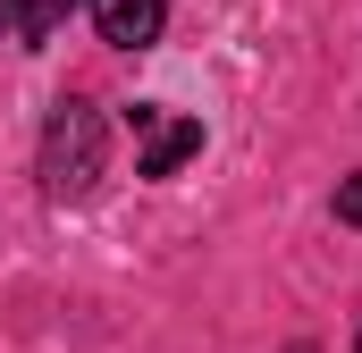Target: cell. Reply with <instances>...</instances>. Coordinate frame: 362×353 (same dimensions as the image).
Listing matches in <instances>:
<instances>
[{
    "label": "cell",
    "mask_w": 362,
    "mask_h": 353,
    "mask_svg": "<svg viewBox=\"0 0 362 353\" xmlns=\"http://www.w3.org/2000/svg\"><path fill=\"white\" fill-rule=\"evenodd\" d=\"M101 160H110V126H101V109L59 101L51 126H42V185H51L59 202H85L93 185H101Z\"/></svg>",
    "instance_id": "1"
},
{
    "label": "cell",
    "mask_w": 362,
    "mask_h": 353,
    "mask_svg": "<svg viewBox=\"0 0 362 353\" xmlns=\"http://www.w3.org/2000/svg\"><path fill=\"white\" fill-rule=\"evenodd\" d=\"M135 169L144 176H177L194 152H202V118H185V109H160V101H144L135 109Z\"/></svg>",
    "instance_id": "2"
},
{
    "label": "cell",
    "mask_w": 362,
    "mask_h": 353,
    "mask_svg": "<svg viewBox=\"0 0 362 353\" xmlns=\"http://www.w3.org/2000/svg\"><path fill=\"white\" fill-rule=\"evenodd\" d=\"M295 353H312V345H295Z\"/></svg>",
    "instance_id": "6"
},
{
    "label": "cell",
    "mask_w": 362,
    "mask_h": 353,
    "mask_svg": "<svg viewBox=\"0 0 362 353\" xmlns=\"http://www.w3.org/2000/svg\"><path fill=\"white\" fill-rule=\"evenodd\" d=\"M337 219H346V227H362V176H346V185H337Z\"/></svg>",
    "instance_id": "5"
},
{
    "label": "cell",
    "mask_w": 362,
    "mask_h": 353,
    "mask_svg": "<svg viewBox=\"0 0 362 353\" xmlns=\"http://www.w3.org/2000/svg\"><path fill=\"white\" fill-rule=\"evenodd\" d=\"M160 17H169V0H93V25H101V42H118V51L160 42Z\"/></svg>",
    "instance_id": "3"
},
{
    "label": "cell",
    "mask_w": 362,
    "mask_h": 353,
    "mask_svg": "<svg viewBox=\"0 0 362 353\" xmlns=\"http://www.w3.org/2000/svg\"><path fill=\"white\" fill-rule=\"evenodd\" d=\"M59 17H68V0H17V34H25V42H51Z\"/></svg>",
    "instance_id": "4"
},
{
    "label": "cell",
    "mask_w": 362,
    "mask_h": 353,
    "mask_svg": "<svg viewBox=\"0 0 362 353\" xmlns=\"http://www.w3.org/2000/svg\"><path fill=\"white\" fill-rule=\"evenodd\" d=\"M354 353H362V345H354Z\"/></svg>",
    "instance_id": "7"
}]
</instances>
